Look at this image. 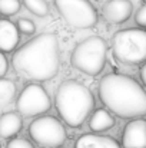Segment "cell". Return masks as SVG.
<instances>
[{"mask_svg": "<svg viewBox=\"0 0 146 148\" xmlns=\"http://www.w3.org/2000/svg\"><path fill=\"white\" fill-rule=\"evenodd\" d=\"M14 72L27 81L53 79L60 68L59 42L54 33H40L24 43L12 58Z\"/></svg>", "mask_w": 146, "mask_h": 148, "instance_id": "1", "label": "cell"}, {"mask_svg": "<svg viewBox=\"0 0 146 148\" xmlns=\"http://www.w3.org/2000/svg\"><path fill=\"white\" fill-rule=\"evenodd\" d=\"M99 97L115 115L136 119L146 115V91L133 78L123 73H109L99 84Z\"/></svg>", "mask_w": 146, "mask_h": 148, "instance_id": "2", "label": "cell"}, {"mask_svg": "<svg viewBox=\"0 0 146 148\" xmlns=\"http://www.w3.org/2000/svg\"><path fill=\"white\" fill-rule=\"evenodd\" d=\"M54 103L60 118L69 127L79 128L93 111L95 98L88 86L75 79H67L59 85Z\"/></svg>", "mask_w": 146, "mask_h": 148, "instance_id": "3", "label": "cell"}, {"mask_svg": "<svg viewBox=\"0 0 146 148\" xmlns=\"http://www.w3.org/2000/svg\"><path fill=\"white\" fill-rule=\"evenodd\" d=\"M107 56V43L100 36H89L79 42L70 55V63L75 69L85 75L96 76L105 65Z\"/></svg>", "mask_w": 146, "mask_h": 148, "instance_id": "4", "label": "cell"}, {"mask_svg": "<svg viewBox=\"0 0 146 148\" xmlns=\"http://www.w3.org/2000/svg\"><path fill=\"white\" fill-rule=\"evenodd\" d=\"M112 50L115 58L125 65H139L146 60V30L130 27L113 35Z\"/></svg>", "mask_w": 146, "mask_h": 148, "instance_id": "5", "label": "cell"}, {"mask_svg": "<svg viewBox=\"0 0 146 148\" xmlns=\"http://www.w3.org/2000/svg\"><path fill=\"white\" fill-rule=\"evenodd\" d=\"M63 20L75 29H89L97 23V12L89 0H53Z\"/></svg>", "mask_w": 146, "mask_h": 148, "instance_id": "6", "label": "cell"}, {"mask_svg": "<svg viewBox=\"0 0 146 148\" xmlns=\"http://www.w3.org/2000/svg\"><path fill=\"white\" fill-rule=\"evenodd\" d=\"M29 135L43 148H57L66 141V130L63 124L50 115L37 116L29 125Z\"/></svg>", "mask_w": 146, "mask_h": 148, "instance_id": "7", "label": "cell"}, {"mask_svg": "<svg viewBox=\"0 0 146 148\" xmlns=\"http://www.w3.org/2000/svg\"><path fill=\"white\" fill-rule=\"evenodd\" d=\"M17 114L20 116H40L45 115L52 106L50 97L46 89L40 84H29L23 88L22 94L19 95L17 102Z\"/></svg>", "mask_w": 146, "mask_h": 148, "instance_id": "8", "label": "cell"}, {"mask_svg": "<svg viewBox=\"0 0 146 148\" xmlns=\"http://www.w3.org/2000/svg\"><path fill=\"white\" fill-rule=\"evenodd\" d=\"M123 148H146V119L136 118L126 124L122 134Z\"/></svg>", "mask_w": 146, "mask_h": 148, "instance_id": "9", "label": "cell"}, {"mask_svg": "<svg viewBox=\"0 0 146 148\" xmlns=\"http://www.w3.org/2000/svg\"><path fill=\"white\" fill-rule=\"evenodd\" d=\"M133 13V4L130 0H107L102 7L103 17L113 25L126 22Z\"/></svg>", "mask_w": 146, "mask_h": 148, "instance_id": "10", "label": "cell"}, {"mask_svg": "<svg viewBox=\"0 0 146 148\" xmlns=\"http://www.w3.org/2000/svg\"><path fill=\"white\" fill-rule=\"evenodd\" d=\"M19 30L16 27V23H12L10 20H0V52H10L19 43Z\"/></svg>", "mask_w": 146, "mask_h": 148, "instance_id": "11", "label": "cell"}, {"mask_svg": "<svg viewBox=\"0 0 146 148\" xmlns=\"http://www.w3.org/2000/svg\"><path fill=\"white\" fill-rule=\"evenodd\" d=\"M75 148H120V145L115 138L107 135L85 134L76 141Z\"/></svg>", "mask_w": 146, "mask_h": 148, "instance_id": "12", "label": "cell"}, {"mask_svg": "<svg viewBox=\"0 0 146 148\" xmlns=\"http://www.w3.org/2000/svg\"><path fill=\"white\" fill-rule=\"evenodd\" d=\"M23 125L22 116L17 112H6L0 116V137L12 138L20 132Z\"/></svg>", "mask_w": 146, "mask_h": 148, "instance_id": "13", "label": "cell"}, {"mask_svg": "<svg viewBox=\"0 0 146 148\" xmlns=\"http://www.w3.org/2000/svg\"><path fill=\"white\" fill-rule=\"evenodd\" d=\"M115 125V118L113 115L106 111V109H96L89 119V128L93 132H103L110 130Z\"/></svg>", "mask_w": 146, "mask_h": 148, "instance_id": "14", "label": "cell"}, {"mask_svg": "<svg viewBox=\"0 0 146 148\" xmlns=\"http://www.w3.org/2000/svg\"><path fill=\"white\" fill-rule=\"evenodd\" d=\"M16 95V85L10 79L0 78V106L10 103Z\"/></svg>", "mask_w": 146, "mask_h": 148, "instance_id": "15", "label": "cell"}, {"mask_svg": "<svg viewBox=\"0 0 146 148\" xmlns=\"http://www.w3.org/2000/svg\"><path fill=\"white\" fill-rule=\"evenodd\" d=\"M23 4L26 6V9L30 13H33L35 16H39V17L49 16V13H50V7L46 0H23Z\"/></svg>", "mask_w": 146, "mask_h": 148, "instance_id": "16", "label": "cell"}, {"mask_svg": "<svg viewBox=\"0 0 146 148\" xmlns=\"http://www.w3.org/2000/svg\"><path fill=\"white\" fill-rule=\"evenodd\" d=\"M22 7L20 0H0V14L14 16Z\"/></svg>", "mask_w": 146, "mask_h": 148, "instance_id": "17", "label": "cell"}, {"mask_svg": "<svg viewBox=\"0 0 146 148\" xmlns=\"http://www.w3.org/2000/svg\"><path fill=\"white\" fill-rule=\"evenodd\" d=\"M16 27L19 30V33H23V35H33L35 30H36V26L32 20L26 19V17H22L17 20L16 23Z\"/></svg>", "mask_w": 146, "mask_h": 148, "instance_id": "18", "label": "cell"}, {"mask_svg": "<svg viewBox=\"0 0 146 148\" xmlns=\"http://www.w3.org/2000/svg\"><path fill=\"white\" fill-rule=\"evenodd\" d=\"M6 148H35V145H33V143H30V141L26 140V138H19V137H16V138H12V140L7 143Z\"/></svg>", "mask_w": 146, "mask_h": 148, "instance_id": "19", "label": "cell"}, {"mask_svg": "<svg viewBox=\"0 0 146 148\" xmlns=\"http://www.w3.org/2000/svg\"><path fill=\"white\" fill-rule=\"evenodd\" d=\"M135 22H136V25H139L142 29L146 27V3L138 9V12H136V14H135Z\"/></svg>", "mask_w": 146, "mask_h": 148, "instance_id": "20", "label": "cell"}, {"mask_svg": "<svg viewBox=\"0 0 146 148\" xmlns=\"http://www.w3.org/2000/svg\"><path fill=\"white\" fill-rule=\"evenodd\" d=\"M7 69H9V62H7L4 53L0 52V78H3V76L6 75Z\"/></svg>", "mask_w": 146, "mask_h": 148, "instance_id": "21", "label": "cell"}, {"mask_svg": "<svg viewBox=\"0 0 146 148\" xmlns=\"http://www.w3.org/2000/svg\"><path fill=\"white\" fill-rule=\"evenodd\" d=\"M141 79H142V82L145 84V86H146V63L141 68Z\"/></svg>", "mask_w": 146, "mask_h": 148, "instance_id": "22", "label": "cell"}]
</instances>
